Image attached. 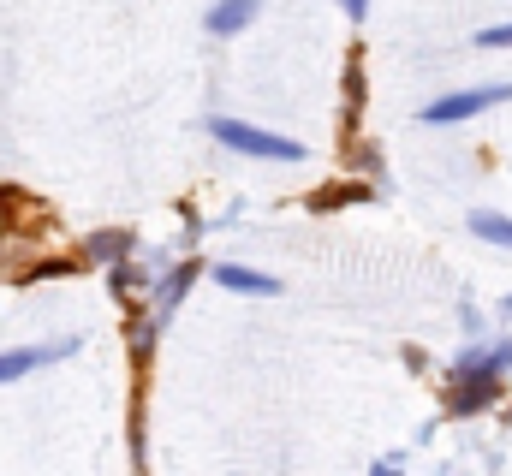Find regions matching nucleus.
I'll use <instances>...</instances> for the list:
<instances>
[{
    "label": "nucleus",
    "instance_id": "1",
    "mask_svg": "<svg viewBox=\"0 0 512 476\" xmlns=\"http://www.w3.org/2000/svg\"><path fill=\"white\" fill-rule=\"evenodd\" d=\"M209 137H221V143L239 149V155H262V161H298V155H304L292 137L256 131V125H239V119H209Z\"/></svg>",
    "mask_w": 512,
    "mask_h": 476
},
{
    "label": "nucleus",
    "instance_id": "5",
    "mask_svg": "<svg viewBox=\"0 0 512 476\" xmlns=\"http://www.w3.org/2000/svg\"><path fill=\"white\" fill-rule=\"evenodd\" d=\"M251 18H256V0H221V6L209 12V30H215V36H233V30H245Z\"/></svg>",
    "mask_w": 512,
    "mask_h": 476
},
{
    "label": "nucleus",
    "instance_id": "7",
    "mask_svg": "<svg viewBox=\"0 0 512 476\" xmlns=\"http://www.w3.org/2000/svg\"><path fill=\"white\" fill-rule=\"evenodd\" d=\"M471 233H483L489 244H512V221H507V215H489V209H477V215H471Z\"/></svg>",
    "mask_w": 512,
    "mask_h": 476
},
{
    "label": "nucleus",
    "instance_id": "2",
    "mask_svg": "<svg viewBox=\"0 0 512 476\" xmlns=\"http://www.w3.org/2000/svg\"><path fill=\"white\" fill-rule=\"evenodd\" d=\"M507 96H512L507 84H483V90L441 96V102H429V108H423V125H453V119H471V114H483V108H495V102H507Z\"/></svg>",
    "mask_w": 512,
    "mask_h": 476
},
{
    "label": "nucleus",
    "instance_id": "3",
    "mask_svg": "<svg viewBox=\"0 0 512 476\" xmlns=\"http://www.w3.org/2000/svg\"><path fill=\"white\" fill-rule=\"evenodd\" d=\"M453 381H459L453 411H483V405L495 399V387H501V375H489V369H465V375H453Z\"/></svg>",
    "mask_w": 512,
    "mask_h": 476
},
{
    "label": "nucleus",
    "instance_id": "11",
    "mask_svg": "<svg viewBox=\"0 0 512 476\" xmlns=\"http://www.w3.org/2000/svg\"><path fill=\"white\" fill-rule=\"evenodd\" d=\"M507 310H512V298H507Z\"/></svg>",
    "mask_w": 512,
    "mask_h": 476
},
{
    "label": "nucleus",
    "instance_id": "6",
    "mask_svg": "<svg viewBox=\"0 0 512 476\" xmlns=\"http://www.w3.org/2000/svg\"><path fill=\"white\" fill-rule=\"evenodd\" d=\"M66 346H48V352H0V381H18L24 369H42V363H60Z\"/></svg>",
    "mask_w": 512,
    "mask_h": 476
},
{
    "label": "nucleus",
    "instance_id": "9",
    "mask_svg": "<svg viewBox=\"0 0 512 476\" xmlns=\"http://www.w3.org/2000/svg\"><path fill=\"white\" fill-rule=\"evenodd\" d=\"M131 250V238L126 233H114V238H96V256H126Z\"/></svg>",
    "mask_w": 512,
    "mask_h": 476
},
{
    "label": "nucleus",
    "instance_id": "4",
    "mask_svg": "<svg viewBox=\"0 0 512 476\" xmlns=\"http://www.w3.org/2000/svg\"><path fill=\"white\" fill-rule=\"evenodd\" d=\"M215 280H221L227 292H256V298H274V292H280V280L251 274V268H233V262H221V268H215Z\"/></svg>",
    "mask_w": 512,
    "mask_h": 476
},
{
    "label": "nucleus",
    "instance_id": "10",
    "mask_svg": "<svg viewBox=\"0 0 512 476\" xmlns=\"http://www.w3.org/2000/svg\"><path fill=\"white\" fill-rule=\"evenodd\" d=\"M340 6H346V12H352V18H364V0H340Z\"/></svg>",
    "mask_w": 512,
    "mask_h": 476
},
{
    "label": "nucleus",
    "instance_id": "8",
    "mask_svg": "<svg viewBox=\"0 0 512 476\" xmlns=\"http://www.w3.org/2000/svg\"><path fill=\"white\" fill-rule=\"evenodd\" d=\"M477 48H512V24H495V30H483V36H477Z\"/></svg>",
    "mask_w": 512,
    "mask_h": 476
}]
</instances>
